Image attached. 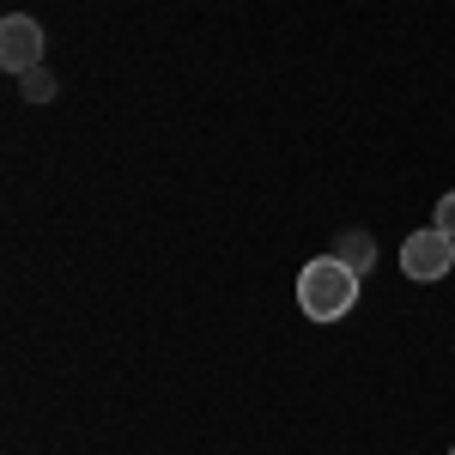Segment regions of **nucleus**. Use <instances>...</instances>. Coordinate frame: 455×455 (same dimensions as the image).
Returning <instances> with one entry per match:
<instances>
[{
	"label": "nucleus",
	"mask_w": 455,
	"mask_h": 455,
	"mask_svg": "<svg viewBox=\"0 0 455 455\" xmlns=\"http://www.w3.org/2000/svg\"><path fill=\"white\" fill-rule=\"evenodd\" d=\"M358 280L364 274H352L340 255H315V261H304V274H298V304H304L310 322H340L358 304Z\"/></svg>",
	"instance_id": "obj_1"
},
{
	"label": "nucleus",
	"mask_w": 455,
	"mask_h": 455,
	"mask_svg": "<svg viewBox=\"0 0 455 455\" xmlns=\"http://www.w3.org/2000/svg\"><path fill=\"white\" fill-rule=\"evenodd\" d=\"M450 267H455V237L437 231V225H425V231H413V237L401 243V274H407V280L437 285V280H450Z\"/></svg>",
	"instance_id": "obj_2"
},
{
	"label": "nucleus",
	"mask_w": 455,
	"mask_h": 455,
	"mask_svg": "<svg viewBox=\"0 0 455 455\" xmlns=\"http://www.w3.org/2000/svg\"><path fill=\"white\" fill-rule=\"evenodd\" d=\"M0 68L19 73V79L43 68V25H36L31 12H12V19L0 25Z\"/></svg>",
	"instance_id": "obj_3"
},
{
	"label": "nucleus",
	"mask_w": 455,
	"mask_h": 455,
	"mask_svg": "<svg viewBox=\"0 0 455 455\" xmlns=\"http://www.w3.org/2000/svg\"><path fill=\"white\" fill-rule=\"evenodd\" d=\"M328 255H340L352 274H371V267H377V237H371V231H340V243L328 249Z\"/></svg>",
	"instance_id": "obj_4"
},
{
	"label": "nucleus",
	"mask_w": 455,
	"mask_h": 455,
	"mask_svg": "<svg viewBox=\"0 0 455 455\" xmlns=\"http://www.w3.org/2000/svg\"><path fill=\"white\" fill-rule=\"evenodd\" d=\"M19 92H25V98H31V104H49V98H55V79H49V68L25 73V85H19Z\"/></svg>",
	"instance_id": "obj_5"
},
{
	"label": "nucleus",
	"mask_w": 455,
	"mask_h": 455,
	"mask_svg": "<svg viewBox=\"0 0 455 455\" xmlns=\"http://www.w3.org/2000/svg\"><path fill=\"white\" fill-rule=\"evenodd\" d=\"M431 225H437V231H450V237H455V188L443 195V201H437V219H431Z\"/></svg>",
	"instance_id": "obj_6"
},
{
	"label": "nucleus",
	"mask_w": 455,
	"mask_h": 455,
	"mask_svg": "<svg viewBox=\"0 0 455 455\" xmlns=\"http://www.w3.org/2000/svg\"><path fill=\"white\" fill-rule=\"evenodd\" d=\"M450 455H455V450H450Z\"/></svg>",
	"instance_id": "obj_7"
}]
</instances>
